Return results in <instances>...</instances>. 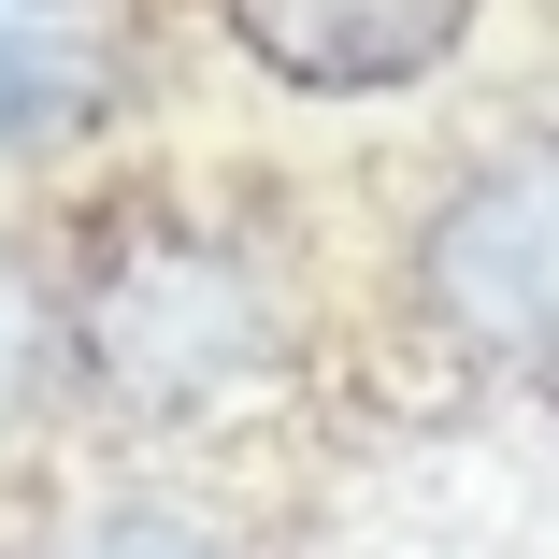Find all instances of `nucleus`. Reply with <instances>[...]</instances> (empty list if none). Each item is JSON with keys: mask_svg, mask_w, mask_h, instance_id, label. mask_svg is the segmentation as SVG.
Listing matches in <instances>:
<instances>
[{"mask_svg": "<svg viewBox=\"0 0 559 559\" xmlns=\"http://www.w3.org/2000/svg\"><path fill=\"white\" fill-rule=\"evenodd\" d=\"M301 345L287 273L259 259V230L230 215H130L100 273L58 316V359L72 388L116 416V430H201V416H245Z\"/></svg>", "mask_w": 559, "mask_h": 559, "instance_id": "f257e3e1", "label": "nucleus"}, {"mask_svg": "<svg viewBox=\"0 0 559 559\" xmlns=\"http://www.w3.org/2000/svg\"><path fill=\"white\" fill-rule=\"evenodd\" d=\"M416 316L488 373H559V144H502L416 215Z\"/></svg>", "mask_w": 559, "mask_h": 559, "instance_id": "f03ea898", "label": "nucleus"}, {"mask_svg": "<svg viewBox=\"0 0 559 559\" xmlns=\"http://www.w3.org/2000/svg\"><path fill=\"white\" fill-rule=\"evenodd\" d=\"M215 15L301 100H388V86H430L460 58L488 0H215Z\"/></svg>", "mask_w": 559, "mask_h": 559, "instance_id": "7ed1b4c3", "label": "nucleus"}, {"mask_svg": "<svg viewBox=\"0 0 559 559\" xmlns=\"http://www.w3.org/2000/svg\"><path fill=\"white\" fill-rule=\"evenodd\" d=\"M130 58L100 44L86 15H58V0H0V158H58L86 144L100 116H116Z\"/></svg>", "mask_w": 559, "mask_h": 559, "instance_id": "20e7f679", "label": "nucleus"}, {"mask_svg": "<svg viewBox=\"0 0 559 559\" xmlns=\"http://www.w3.org/2000/svg\"><path fill=\"white\" fill-rule=\"evenodd\" d=\"M29 559H245V545L215 531L201 502H173V488H100V502H72Z\"/></svg>", "mask_w": 559, "mask_h": 559, "instance_id": "39448f33", "label": "nucleus"}, {"mask_svg": "<svg viewBox=\"0 0 559 559\" xmlns=\"http://www.w3.org/2000/svg\"><path fill=\"white\" fill-rule=\"evenodd\" d=\"M44 373H58V287L29 245H0V444L44 416Z\"/></svg>", "mask_w": 559, "mask_h": 559, "instance_id": "423d86ee", "label": "nucleus"}, {"mask_svg": "<svg viewBox=\"0 0 559 559\" xmlns=\"http://www.w3.org/2000/svg\"><path fill=\"white\" fill-rule=\"evenodd\" d=\"M58 15H72V0H58Z\"/></svg>", "mask_w": 559, "mask_h": 559, "instance_id": "0eeeda50", "label": "nucleus"}]
</instances>
